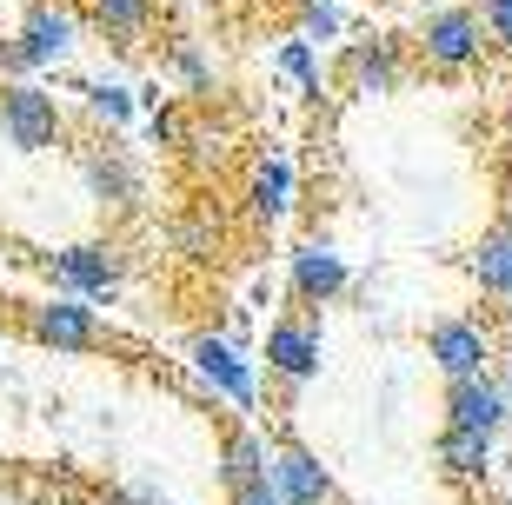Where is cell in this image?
Instances as JSON below:
<instances>
[{
  "label": "cell",
  "mask_w": 512,
  "mask_h": 505,
  "mask_svg": "<svg viewBox=\"0 0 512 505\" xmlns=\"http://www.w3.org/2000/svg\"><path fill=\"white\" fill-rule=\"evenodd\" d=\"M227 505H286V499H280V486H273V472H266V479H253V486L227 492Z\"/></svg>",
  "instance_id": "cb8c5ba5"
},
{
  "label": "cell",
  "mask_w": 512,
  "mask_h": 505,
  "mask_svg": "<svg viewBox=\"0 0 512 505\" xmlns=\"http://www.w3.org/2000/svg\"><path fill=\"white\" fill-rule=\"evenodd\" d=\"M266 472H273L266 439L253 426H227V439H220V479H227V492L253 486V479H266Z\"/></svg>",
  "instance_id": "2e32d148"
},
{
  "label": "cell",
  "mask_w": 512,
  "mask_h": 505,
  "mask_svg": "<svg viewBox=\"0 0 512 505\" xmlns=\"http://www.w3.org/2000/svg\"><path fill=\"white\" fill-rule=\"evenodd\" d=\"M80 180H87V200H94L100 213H114V220L140 213V200H147L140 160H133V153H120L114 140H94V147H80Z\"/></svg>",
  "instance_id": "3957f363"
},
{
  "label": "cell",
  "mask_w": 512,
  "mask_h": 505,
  "mask_svg": "<svg viewBox=\"0 0 512 505\" xmlns=\"http://www.w3.org/2000/svg\"><path fill=\"white\" fill-rule=\"evenodd\" d=\"M187 359H193V373L207 379L220 399H233L240 412H253L260 406V379H253V366H247V353L233 346V339H220V333H200L187 346Z\"/></svg>",
  "instance_id": "9c48e42d"
},
{
  "label": "cell",
  "mask_w": 512,
  "mask_h": 505,
  "mask_svg": "<svg viewBox=\"0 0 512 505\" xmlns=\"http://www.w3.org/2000/svg\"><path fill=\"white\" fill-rule=\"evenodd\" d=\"M27 339L47 346V353H94V346H100V319H94L87 300L60 293V300L27 306Z\"/></svg>",
  "instance_id": "52a82bcc"
},
{
  "label": "cell",
  "mask_w": 512,
  "mask_h": 505,
  "mask_svg": "<svg viewBox=\"0 0 512 505\" xmlns=\"http://www.w3.org/2000/svg\"><path fill=\"white\" fill-rule=\"evenodd\" d=\"M273 486L286 505H340V479L320 466V452H306L300 439L273 446Z\"/></svg>",
  "instance_id": "8fae6325"
},
{
  "label": "cell",
  "mask_w": 512,
  "mask_h": 505,
  "mask_svg": "<svg viewBox=\"0 0 512 505\" xmlns=\"http://www.w3.org/2000/svg\"><path fill=\"white\" fill-rule=\"evenodd\" d=\"M426 359L446 379H479V373H493V333L473 313H446L426 326Z\"/></svg>",
  "instance_id": "5b68a950"
},
{
  "label": "cell",
  "mask_w": 512,
  "mask_h": 505,
  "mask_svg": "<svg viewBox=\"0 0 512 505\" xmlns=\"http://www.w3.org/2000/svg\"><path fill=\"white\" fill-rule=\"evenodd\" d=\"M486 40L493 34H486V14L479 7H439V14L419 20L413 47L433 74H473L479 60H486Z\"/></svg>",
  "instance_id": "6da1fadb"
},
{
  "label": "cell",
  "mask_w": 512,
  "mask_h": 505,
  "mask_svg": "<svg viewBox=\"0 0 512 505\" xmlns=\"http://www.w3.org/2000/svg\"><path fill=\"white\" fill-rule=\"evenodd\" d=\"M114 505H167V492H153L147 479H133V486H120V492H114Z\"/></svg>",
  "instance_id": "484cf974"
},
{
  "label": "cell",
  "mask_w": 512,
  "mask_h": 505,
  "mask_svg": "<svg viewBox=\"0 0 512 505\" xmlns=\"http://www.w3.org/2000/svg\"><path fill=\"white\" fill-rule=\"evenodd\" d=\"M173 140H180V113H153V147H173Z\"/></svg>",
  "instance_id": "4316f807"
},
{
  "label": "cell",
  "mask_w": 512,
  "mask_h": 505,
  "mask_svg": "<svg viewBox=\"0 0 512 505\" xmlns=\"http://www.w3.org/2000/svg\"><path fill=\"white\" fill-rule=\"evenodd\" d=\"M466 273H473V286L486 293V300L512 306V213H506V220H493V226L473 240V253H466Z\"/></svg>",
  "instance_id": "5bb4252c"
},
{
  "label": "cell",
  "mask_w": 512,
  "mask_h": 505,
  "mask_svg": "<svg viewBox=\"0 0 512 505\" xmlns=\"http://www.w3.org/2000/svg\"><path fill=\"white\" fill-rule=\"evenodd\" d=\"M87 20H94L107 40L133 47V40L153 27V0H87Z\"/></svg>",
  "instance_id": "e0dca14e"
},
{
  "label": "cell",
  "mask_w": 512,
  "mask_h": 505,
  "mask_svg": "<svg viewBox=\"0 0 512 505\" xmlns=\"http://www.w3.org/2000/svg\"><path fill=\"white\" fill-rule=\"evenodd\" d=\"M60 293H74V300H114L120 280H127V260H120V246L107 240H80V246H60L54 260H47Z\"/></svg>",
  "instance_id": "277c9868"
},
{
  "label": "cell",
  "mask_w": 512,
  "mask_h": 505,
  "mask_svg": "<svg viewBox=\"0 0 512 505\" xmlns=\"http://www.w3.org/2000/svg\"><path fill=\"white\" fill-rule=\"evenodd\" d=\"M266 373L286 386H306L320 373V319L313 313H280L266 326Z\"/></svg>",
  "instance_id": "30bf717a"
},
{
  "label": "cell",
  "mask_w": 512,
  "mask_h": 505,
  "mask_svg": "<svg viewBox=\"0 0 512 505\" xmlns=\"http://www.w3.org/2000/svg\"><path fill=\"white\" fill-rule=\"evenodd\" d=\"M74 40H80V14L67 7V0H27V14H20V60L27 67H54V60L74 54Z\"/></svg>",
  "instance_id": "ba28073f"
},
{
  "label": "cell",
  "mask_w": 512,
  "mask_h": 505,
  "mask_svg": "<svg viewBox=\"0 0 512 505\" xmlns=\"http://www.w3.org/2000/svg\"><path fill=\"white\" fill-rule=\"evenodd\" d=\"M167 60H173V74L187 80L193 94H207V87H213V60L200 54V47H193V40H173V47H167Z\"/></svg>",
  "instance_id": "44dd1931"
},
{
  "label": "cell",
  "mask_w": 512,
  "mask_h": 505,
  "mask_svg": "<svg viewBox=\"0 0 512 505\" xmlns=\"http://www.w3.org/2000/svg\"><path fill=\"white\" fill-rule=\"evenodd\" d=\"M286 206H293V167L286 160H260V173H253V213L280 220Z\"/></svg>",
  "instance_id": "ac0fdd59"
},
{
  "label": "cell",
  "mask_w": 512,
  "mask_h": 505,
  "mask_svg": "<svg viewBox=\"0 0 512 505\" xmlns=\"http://www.w3.org/2000/svg\"><path fill=\"white\" fill-rule=\"evenodd\" d=\"M433 459H439V472H446V479H459V486H479V479L493 472V439L446 426V432L433 439Z\"/></svg>",
  "instance_id": "9a60e30c"
},
{
  "label": "cell",
  "mask_w": 512,
  "mask_h": 505,
  "mask_svg": "<svg viewBox=\"0 0 512 505\" xmlns=\"http://www.w3.org/2000/svg\"><path fill=\"white\" fill-rule=\"evenodd\" d=\"M346 286H353V266L333 240H306L293 253V300L300 306H333Z\"/></svg>",
  "instance_id": "7c38bea8"
},
{
  "label": "cell",
  "mask_w": 512,
  "mask_h": 505,
  "mask_svg": "<svg viewBox=\"0 0 512 505\" xmlns=\"http://www.w3.org/2000/svg\"><path fill=\"white\" fill-rule=\"evenodd\" d=\"M87 113H94L100 127H127V120H133V94L100 80V87H87Z\"/></svg>",
  "instance_id": "ffe728a7"
},
{
  "label": "cell",
  "mask_w": 512,
  "mask_h": 505,
  "mask_svg": "<svg viewBox=\"0 0 512 505\" xmlns=\"http://www.w3.org/2000/svg\"><path fill=\"white\" fill-rule=\"evenodd\" d=\"M446 426L479 432V439H499L512 426V386L499 373L479 379H446Z\"/></svg>",
  "instance_id": "8992f818"
},
{
  "label": "cell",
  "mask_w": 512,
  "mask_h": 505,
  "mask_svg": "<svg viewBox=\"0 0 512 505\" xmlns=\"http://www.w3.org/2000/svg\"><path fill=\"white\" fill-rule=\"evenodd\" d=\"M173 246H180V253H207V246H213V226L207 220H180V226H173Z\"/></svg>",
  "instance_id": "d4e9b609"
},
{
  "label": "cell",
  "mask_w": 512,
  "mask_h": 505,
  "mask_svg": "<svg viewBox=\"0 0 512 505\" xmlns=\"http://www.w3.org/2000/svg\"><path fill=\"white\" fill-rule=\"evenodd\" d=\"M346 14L333 7V0H300V34L306 40H340Z\"/></svg>",
  "instance_id": "7402d4cb"
},
{
  "label": "cell",
  "mask_w": 512,
  "mask_h": 505,
  "mask_svg": "<svg viewBox=\"0 0 512 505\" xmlns=\"http://www.w3.org/2000/svg\"><path fill=\"white\" fill-rule=\"evenodd\" d=\"M479 14H486V34L499 47H512V0H479Z\"/></svg>",
  "instance_id": "603a6c76"
},
{
  "label": "cell",
  "mask_w": 512,
  "mask_h": 505,
  "mask_svg": "<svg viewBox=\"0 0 512 505\" xmlns=\"http://www.w3.org/2000/svg\"><path fill=\"white\" fill-rule=\"evenodd\" d=\"M280 74H286V80H300L306 94H320V54H313V40H306V34L280 47Z\"/></svg>",
  "instance_id": "d6986e66"
},
{
  "label": "cell",
  "mask_w": 512,
  "mask_h": 505,
  "mask_svg": "<svg viewBox=\"0 0 512 505\" xmlns=\"http://www.w3.org/2000/svg\"><path fill=\"white\" fill-rule=\"evenodd\" d=\"M399 80H406L399 40H360V47H346V60H340V87L346 94L380 100V94H399Z\"/></svg>",
  "instance_id": "4fadbf2b"
},
{
  "label": "cell",
  "mask_w": 512,
  "mask_h": 505,
  "mask_svg": "<svg viewBox=\"0 0 512 505\" xmlns=\"http://www.w3.org/2000/svg\"><path fill=\"white\" fill-rule=\"evenodd\" d=\"M60 133H67V113H60V100L47 87H34V80L0 87V140L14 153H47L60 147Z\"/></svg>",
  "instance_id": "7a4b0ae2"
}]
</instances>
